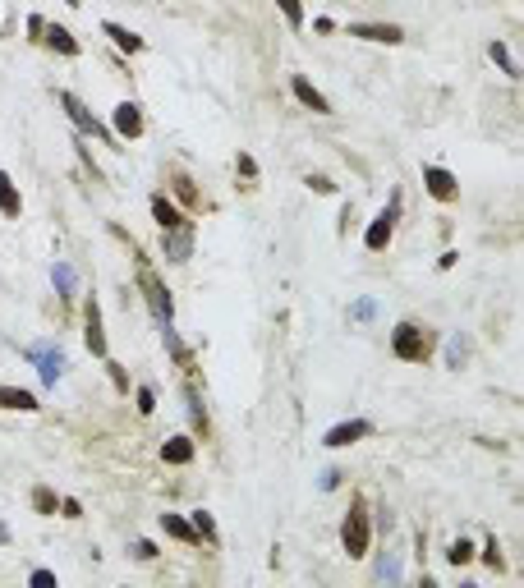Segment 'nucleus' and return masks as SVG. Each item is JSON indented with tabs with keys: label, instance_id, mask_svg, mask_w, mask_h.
<instances>
[{
	"label": "nucleus",
	"instance_id": "nucleus-16",
	"mask_svg": "<svg viewBox=\"0 0 524 588\" xmlns=\"http://www.w3.org/2000/svg\"><path fill=\"white\" fill-rule=\"evenodd\" d=\"M0 405L5 409H19V414H32L37 409V396L23 391V386H0Z\"/></svg>",
	"mask_w": 524,
	"mask_h": 588
},
{
	"label": "nucleus",
	"instance_id": "nucleus-40",
	"mask_svg": "<svg viewBox=\"0 0 524 588\" xmlns=\"http://www.w3.org/2000/svg\"><path fill=\"white\" fill-rule=\"evenodd\" d=\"M331 487H340V469H327V473H322V492H331Z\"/></svg>",
	"mask_w": 524,
	"mask_h": 588
},
{
	"label": "nucleus",
	"instance_id": "nucleus-6",
	"mask_svg": "<svg viewBox=\"0 0 524 588\" xmlns=\"http://www.w3.org/2000/svg\"><path fill=\"white\" fill-rule=\"evenodd\" d=\"M368 432H373V418H349V423H336V427H327L322 446H327V451H345V446L363 442Z\"/></svg>",
	"mask_w": 524,
	"mask_h": 588
},
{
	"label": "nucleus",
	"instance_id": "nucleus-35",
	"mask_svg": "<svg viewBox=\"0 0 524 588\" xmlns=\"http://www.w3.org/2000/svg\"><path fill=\"white\" fill-rule=\"evenodd\" d=\"M106 368H111V382H116V391H129V377H125V368H120V363H111V358H106Z\"/></svg>",
	"mask_w": 524,
	"mask_h": 588
},
{
	"label": "nucleus",
	"instance_id": "nucleus-17",
	"mask_svg": "<svg viewBox=\"0 0 524 588\" xmlns=\"http://www.w3.org/2000/svg\"><path fill=\"white\" fill-rule=\"evenodd\" d=\"M0 212L10 216V221L23 212V198H19V189H14V180H10L5 170H0Z\"/></svg>",
	"mask_w": 524,
	"mask_h": 588
},
{
	"label": "nucleus",
	"instance_id": "nucleus-26",
	"mask_svg": "<svg viewBox=\"0 0 524 588\" xmlns=\"http://www.w3.org/2000/svg\"><path fill=\"white\" fill-rule=\"evenodd\" d=\"M185 400H189V414H194V427H198V432H207V414H203V400H198V391H185Z\"/></svg>",
	"mask_w": 524,
	"mask_h": 588
},
{
	"label": "nucleus",
	"instance_id": "nucleus-31",
	"mask_svg": "<svg viewBox=\"0 0 524 588\" xmlns=\"http://www.w3.org/2000/svg\"><path fill=\"white\" fill-rule=\"evenodd\" d=\"M378 579H400V561L396 556H382L378 561Z\"/></svg>",
	"mask_w": 524,
	"mask_h": 588
},
{
	"label": "nucleus",
	"instance_id": "nucleus-19",
	"mask_svg": "<svg viewBox=\"0 0 524 588\" xmlns=\"http://www.w3.org/2000/svg\"><path fill=\"white\" fill-rule=\"evenodd\" d=\"M161 460L166 464H189L194 460V442H189V437H170V442L161 446Z\"/></svg>",
	"mask_w": 524,
	"mask_h": 588
},
{
	"label": "nucleus",
	"instance_id": "nucleus-3",
	"mask_svg": "<svg viewBox=\"0 0 524 588\" xmlns=\"http://www.w3.org/2000/svg\"><path fill=\"white\" fill-rule=\"evenodd\" d=\"M400 212H405V198H400V189L387 198V207L378 212V221L363 230V249H373V253H382L391 244V230H396V221H400Z\"/></svg>",
	"mask_w": 524,
	"mask_h": 588
},
{
	"label": "nucleus",
	"instance_id": "nucleus-29",
	"mask_svg": "<svg viewBox=\"0 0 524 588\" xmlns=\"http://www.w3.org/2000/svg\"><path fill=\"white\" fill-rule=\"evenodd\" d=\"M235 170H239L244 180H258V161H253L249 152H239V156H235Z\"/></svg>",
	"mask_w": 524,
	"mask_h": 588
},
{
	"label": "nucleus",
	"instance_id": "nucleus-9",
	"mask_svg": "<svg viewBox=\"0 0 524 588\" xmlns=\"http://www.w3.org/2000/svg\"><path fill=\"white\" fill-rule=\"evenodd\" d=\"M116 134L125 138V143H134V138H143V106H138V101H120L116 106Z\"/></svg>",
	"mask_w": 524,
	"mask_h": 588
},
{
	"label": "nucleus",
	"instance_id": "nucleus-18",
	"mask_svg": "<svg viewBox=\"0 0 524 588\" xmlns=\"http://www.w3.org/2000/svg\"><path fill=\"white\" fill-rule=\"evenodd\" d=\"M42 42H46L51 51H60V56H78V42L69 37L60 23H46V32H42Z\"/></svg>",
	"mask_w": 524,
	"mask_h": 588
},
{
	"label": "nucleus",
	"instance_id": "nucleus-25",
	"mask_svg": "<svg viewBox=\"0 0 524 588\" xmlns=\"http://www.w3.org/2000/svg\"><path fill=\"white\" fill-rule=\"evenodd\" d=\"M276 10L290 19V28H304V5L299 0H276Z\"/></svg>",
	"mask_w": 524,
	"mask_h": 588
},
{
	"label": "nucleus",
	"instance_id": "nucleus-43",
	"mask_svg": "<svg viewBox=\"0 0 524 588\" xmlns=\"http://www.w3.org/2000/svg\"><path fill=\"white\" fill-rule=\"evenodd\" d=\"M69 5H78V0H69Z\"/></svg>",
	"mask_w": 524,
	"mask_h": 588
},
{
	"label": "nucleus",
	"instance_id": "nucleus-36",
	"mask_svg": "<svg viewBox=\"0 0 524 588\" xmlns=\"http://www.w3.org/2000/svg\"><path fill=\"white\" fill-rule=\"evenodd\" d=\"M483 561H487L492 570H501V551H497V542H492V538L483 542Z\"/></svg>",
	"mask_w": 524,
	"mask_h": 588
},
{
	"label": "nucleus",
	"instance_id": "nucleus-30",
	"mask_svg": "<svg viewBox=\"0 0 524 588\" xmlns=\"http://www.w3.org/2000/svg\"><path fill=\"white\" fill-rule=\"evenodd\" d=\"M129 556H138V561H152V556H156V542H147V538L129 542Z\"/></svg>",
	"mask_w": 524,
	"mask_h": 588
},
{
	"label": "nucleus",
	"instance_id": "nucleus-41",
	"mask_svg": "<svg viewBox=\"0 0 524 588\" xmlns=\"http://www.w3.org/2000/svg\"><path fill=\"white\" fill-rule=\"evenodd\" d=\"M42 32H46V23H42L37 14H32V19H28V37H32V42H42Z\"/></svg>",
	"mask_w": 524,
	"mask_h": 588
},
{
	"label": "nucleus",
	"instance_id": "nucleus-1",
	"mask_svg": "<svg viewBox=\"0 0 524 588\" xmlns=\"http://www.w3.org/2000/svg\"><path fill=\"white\" fill-rule=\"evenodd\" d=\"M340 542H345V556L363 561V551H368L373 542V524H368V501L363 496H354L345 511V529H340Z\"/></svg>",
	"mask_w": 524,
	"mask_h": 588
},
{
	"label": "nucleus",
	"instance_id": "nucleus-2",
	"mask_svg": "<svg viewBox=\"0 0 524 588\" xmlns=\"http://www.w3.org/2000/svg\"><path fill=\"white\" fill-rule=\"evenodd\" d=\"M391 349L409 363H423V358H432V331H423L418 322H400L391 336Z\"/></svg>",
	"mask_w": 524,
	"mask_h": 588
},
{
	"label": "nucleus",
	"instance_id": "nucleus-4",
	"mask_svg": "<svg viewBox=\"0 0 524 588\" xmlns=\"http://www.w3.org/2000/svg\"><path fill=\"white\" fill-rule=\"evenodd\" d=\"M60 106H65L69 111V120H74V125H78V134H97L101 138V143H116V134H111V129H106V120H97V115H92V111H87L83 106V101H78V96L74 92H65V96H60Z\"/></svg>",
	"mask_w": 524,
	"mask_h": 588
},
{
	"label": "nucleus",
	"instance_id": "nucleus-14",
	"mask_svg": "<svg viewBox=\"0 0 524 588\" xmlns=\"http://www.w3.org/2000/svg\"><path fill=\"white\" fill-rule=\"evenodd\" d=\"M152 216H156V225H161V230H180V225L189 221V216L180 212V207H175L166 193H152Z\"/></svg>",
	"mask_w": 524,
	"mask_h": 588
},
{
	"label": "nucleus",
	"instance_id": "nucleus-42",
	"mask_svg": "<svg viewBox=\"0 0 524 588\" xmlns=\"http://www.w3.org/2000/svg\"><path fill=\"white\" fill-rule=\"evenodd\" d=\"M0 542H10V529H5V524H0Z\"/></svg>",
	"mask_w": 524,
	"mask_h": 588
},
{
	"label": "nucleus",
	"instance_id": "nucleus-5",
	"mask_svg": "<svg viewBox=\"0 0 524 588\" xmlns=\"http://www.w3.org/2000/svg\"><path fill=\"white\" fill-rule=\"evenodd\" d=\"M138 280H143V289H147V304H152L156 322H161V327H170V313H175L170 289H166L161 280H156V271H152V267H138Z\"/></svg>",
	"mask_w": 524,
	"mask_h": 588
},
{
	"label": "nucleus",
	"instance_id": "nucleus-13",
	"mask_svg": "<svg viewBox=\"0 0 524 588\" xmlns=\"http://www.w3.org/2000/svg\"><path fill=\"white\" fill-rule=\"evenodd\" d=\"M194 253V225H180V230H166V258L170 262H185Z\"/></svg>",
	"mask_w": 524,
	"mask_h": 588
},
{
	"label": "nucleus",
	"instance_id": "nucleus-28",
	"mask_svg": "<svg viewBox=\"0 0 524 588\" xmlns=\"http://www.w3.org/2000/svg\"><path fill=\"white\" fill-rule=\"evenodd\" d=\"M32 506H37L42 515H51V511H60V501H56V492H46V487H37L32 492Z\"/></svg>",
	"mask_w": 524,
	"mask_h": 588
},
{
	"label": "nucleus",
	"instance_id": "nucleus-15",
	"mask_svg": "<svg viewBox=\"0 0 524 588\" xmlns=\"http://www.w3.org/2000/svg\"><path fill=\"white\" fill-rule=\"evenodd\" d=\"M101 32H106V37L116 42L120 51H125V56H138V51H143V37H138L134 28H125V23H116V19H106V23H101Z\"/></svg>",
	"mask_w": 524,
	"mask_h": 588
},
{
	"label": "nucleus",
	"instance_id": "nucleus-39",
	"mask_svg": "<svg viewBox=\"0 0 524 588\" xmlns=\"http://www.w3.org/2000/svg\"><path fill=\"white\" fill-rule=\"evenodd\" d=\"M32 584H37V588H56V575H51V570H32Z\"/></svg>",
	"mask_w": 524,
	"mask_h": 588
},
{
	"label": "nucleus",
	"instance_id": "nucleus-20",
	"mask_svg": "<svg viewBox=\"0 0 524 588\" xmlns=\"http://www.w3.org/2000/svg\"><path fill=\"white\" fill-rule=\"evenodd\" d=\"M161 529L170 533V538H180V542H203V538H198V529L185 520V515H161Z\"/></svg>",
	"mask_w": 524,
	"mask_h": 588
},
{
	"label": "nucleus",
	"instance_id": "nucleus-38",
	"mask_svg": "<svg viewBox=\"0 0 524 588\" xmlns=\"http://www.w3.org/2000/svg\"><path fill=\"white\" fill-rule=\"evenodd\" d=\"M60 515H69V520H78V515H83V506H78L74 496H65V501H60Z\"/></svg>",
	"mask_w": 524,
	"mask_h": 588
},
{
	"label": "nucleus",
	"instance_id": "nucleus-10",
	"mask_svg": "<svg viewBox=\"0 0 524 588\" xmlns=\"http://www.w3.org/2000/svg\"><path fill=\"white\" fill-rule=\"evenodd\" d=\"M28 358L37 363V373H42V382H46V386H56V382H60V368H65V358H60V349H56V345H32V349H28Z\"/></svg>",
	"mask_w": 524,
	"mask_h": 588
},
{
	"label": "nucleus",
	"instance_id": "nucleus-24",
	"mask_svg": "<svg viewBox=\"0 0 524 588\" xmlns=\"http://www.w3.org/2000/svg\"><path fill=\"white\" fill-rule=\"evenodd\" d=\"M194 529H198V538H203V542H216V524H212V515H207V511H194Z\"/></svg>",
	"mask_w": 524,
	"mask_h": 588
},
{
	"label": "nucleus",
	"instance_id": "nucleus-7",
	"mask_svg": "<svg viewBox=\"0 0 524 588\" xmlns=\"http://www.w3.org/2000/svg\"><path fill=\"white\" fill-rule=\"evenodd\" d=\"M423 184H428V193H432L437 203H456V193H460L456 175H451L447 165H423Z\"/></svg>",
	"mask_w": 524,
	"mask_h": 588
},
{
	"label": "nucleus",
	"instance_id": "nucleus-11",
	"mask_svg": "<svg viewBox=\"0 0 524 588\" xmlns=\"http://www.w3.org/2000/svg\"><path fill=\"white\" fill-rule=\"evenodd\" d=\"M83 327H87V349H92L97 358H106V331H101V308H97V299L83 304Z\"/></svg>",
	"mask_w": 524,
	"mask_h": 588
},
{
	"label": "nucleus",
	"instance_id": "nucleus-22",
	"mask_svg": "<svg viewBox=\"0 0 524 588\" xmlns=\"http://www.w3.org/2000/svg\"><path fill=\"white\" fill-rule=\"evenodd\" d=\"M51 280H56V289L65 294V299L74 294V285H78V280H74V271H69L65 262H56V267H51Z\"/></svg>",
	"mask_w": 524,
	"mask_h": 588
},
{
	"label": "nucleus",
	"instance_id": "nucleus-33",
	"mask_svg": "<svg viewBox=\"0 0 524 588\" xmlns=\"http://www.w3.org/2000/svg\"><path fill=\"white\" fill-rule=\"evenodd\" d=\"M138 409H143V414H152V409H156V391H152V386H138Z\"/></svg>",
	"mask_w": 524,
	"mask_h": 588
},
{
	"label": "nucleus",
	"instance_id": "nucleus-37",
	"mask_svg": "<svg viewBox=\"0 0 524 588\" xmlns=\"http://www.w3.org/2000/svg\"><path fill=\"white\" fill-rule=\"evenodd\" d=\"M313 32H318V37H331V32H336V23L322 14V19H313Z\"/></svg>",
	"mask_w": 524,
	"mask_h": 588
},
{
	"label": "nucleus",
	"instance_id": "nucleus-8",
	"mask_svg": "<svg viewBox=\"0 0 524 588\" xmlns=\"http://www.w3.org/2000/svg\"><path fill=\"white\" fill-rule=\"evenodd\" d=\"M349 37H363V42H382V46H400L405 42V28L396 23H349Z\"/></svg>",
	"mask_w": 524,
	"mask_h": 588
},
{
	"label": "nucleus",
	"instance_id": "nucleus-34",
	"mask_svg": "<svg viewBox=\"0 0 524 588\" xmlns=\"http://www.w3.org/2000/svg\"><path fill=\"white\" fill-rule=\"evenodd\" d=\"M308 189L313 193H336V184H331L327 175H308Z\"/></svg>",
	"mask_w": 524,
	"mask_h": 588
},
{
	"label": "nucleus",
	"instance_id": "nucleus-27",
	"mask_svg": "<svg viewBox=\"0 0 524 588\" xmlns=\"http://www.w3.org/2000/svg\"><path fill=\"white\" fill-rule=\"evenodd\" d=\"M373 318H378V304H368V299L349 304V322H373Z\"/></svg>",
	"mask_w": 524,
	"mask_h": 588
},
{
	"label": "nucleus",
	"instance_id": "nucleus-32",
	"mask_svg": "<svg viewBox=\"0 0 524 588\" xmlns=\"http://www.w3.org/2000/svg\"><path fill=\"white\" fill-rule=\"evenodd\" d=\"M465 354H469V340H465V336H456V340H451V368L465 363Z\"/></svg>",
	"mask_w": 524,
	"mask_h": 588
},
{
	"label": "nucleus",
	"instance_id": "nucleus-12",
	"mask_svg": "<svg viewBox=\"0 0 524 588\" xmlns=\"http://www.w3.org/2000/svg\"><path fill=\"white\" fill-rule=\"evenodd\" d=\"M290 92L299 96V101H304L308 111H318V115H327V111H331V101H327V96H322L318 87H313L308 78H304V74H290Z\"/></svg>",
	"mask_w": 524,
	"mask_h": 588
},
{
	"label": "nucleus",
	"instance_id": "nucleus-21",
	"mask_svg": "<svg viewBox=\"0 0 524 588\" xmlns=\"http://www.w3.org/2000/svg\"><path fill=\"white\" fill-rule=\"evenodd\" d=\"M487 56H492L497 69H506L511 78H520V60L511 56V46H506V42H492V46H487Z\"/></svg>",
	"mask_w": 524,
	"mask_h": 588
},
{
	"label": "nucleus",
	"instance_id": "nucleus-23",
	"mask_svg": "<svg viewBox=\"0 0 524 588\" xmlns=\"http://www.w3.org/2000/svg\"><path fill=\"white\" fill-rule=\"evenodd\" d=\"M447 561H451V565H469V561H474V542L456 538V542H451V551H447Z\"/></svg>",
	"mask_w": 524,
	"mask_h": 588
}]
</instances>
